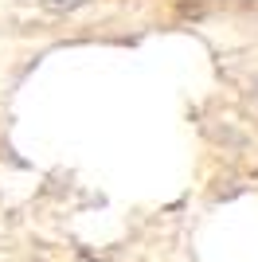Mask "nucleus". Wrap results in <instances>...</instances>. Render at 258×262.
Masks as SVG:
<instances>
[{
    "label": "nucleus",
    "mask_w": 258,
    "mask_h": 262,
    "mask_svg": "<svg viewBox=\"0 0 258 262\" xmlns=\"http://www.w3.org/2000/svg\"><path fill=\"white\" fill-rule=\"evenodd\" d=\"M47 4H55V8H75V4H82V0H47Z\"/></svg>",
    "instance_id": "1"
}]
</instances>
